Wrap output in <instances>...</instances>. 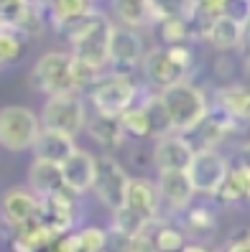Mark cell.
I'll return each instance as SVG.
<instances>
[{
	"label": "cell",
	"instance_id": "22",
	"mask_svg": "<svg viewBox=\"0 0 250 252\" xmlns=\"http://www.w3.org/2000/svg\"><path fill=\"white\" fill-rule=\"evenodd\" d=\"M125 206H130L133 212L143 214L145 219H156L161 212V194H158V186L156 181L148 179H130L128 191H125Z\"/></svg>",
	"mask_w": 250,
	"mask_h": 252
},
{
	"label": "cell",
	"instance_id": "27",
	"mask_svg": "<svg viewBox=\"0 0 250 252\" xmlns=\"http://www.w3.org/2000/svg\"><path fill=\"white\" fill-rule=\"evenodd\" d=\"M120 123L123 130L130 140H151L153 138V130H151V120H148V112H145L143 102L138 99L136 105H130L123 115H120Z\"/></svg>",
	"mask_w": 250,
	"mask_h": 252
},
{
	"label": "cell",
	"instance_id": "32",
	"mask_svg": "<svg viewBox=\"0 0 250 252\" xmlns=\"http://www.w3.org/2000/svg\"><path fill=\"white\" fill-rule=\"evenodd\" d=\"M153 18L166 21V18H186L192 13V0H151Z\"/></svg>",
	"mask_w": 250,
	"mask_h": 252
},
{
	"label": "cell",
	"instance_id": "40",
	"mask_svg": "<svg viewBox=\"0 0 250 252\" xmlns=\"http://www.w3.org/2000/svg\"><path fill=\"white\" fill-rule=\"evenodd\" d=\"M245 46H250V16L245 18Z\"/></svg>",
	"mask_w": 250,
	"mask_h": 252
},
{
	"label": "cell",
	"instance_id": "3",
	"mask_svg": "<svg viewBox=\"0 0 250 252\" xmlns=\"http://www.w3.org/2000/svg\"><path fill=\"white\" fill-rule=\"evenodd\" d=\"M143 92H145V87L133 74H120V71L105 69L95 79V84L87 90V97H90L92 110H97V112L123 115L130 105H136L141 99Z\"/></svg>",
	"mask_w": 250,
	"mask_h": 252
},
{
	"label": "cell",
	"instance_id": "42",
	"mask_svg": "<svg viewBox=\"0 0 250 252\" xmlns=\"http://www.w3.org/2000/svg\"><path fill=\"white\" fill-rule=\"evenodd\" d=\"M245 3H250V0H245Z\"/></svg>",
	"mask_w": 250,
	"mask_h": 252
},
{
	"label": "cell",
	"instance_id": "16",
	"mask_svg": "<svg viewBox=\"0 0 250 252\" xmlns=\"http://www.w3.org/2000/svg\"><path fill=\"white\" fill-rule=\"evenodd\" d=\"M95 173H97V156L77 148L64 163H62V176H64V186L74 194H84L92 191L95 184Z\"/></svg>",
	"mask_w": 250,
	"mask_h": 252
},
{
	"label": "cell",
	"instance_id": "41",
	"mask_svg": "<svg viewBox=\"0 0 250 252\" xmlns=\"http://www.w3.org/2000/svg\"><path fill=\"white\" fill-rule=\"evenodd\" d=\"M36 3H38V5H43V8H46V13H49V8H51L54 0H36Z\"/></svg>",
	"mask_w": 250,
	"mask_h": 252
},
{
	"label": "cell",
	"instance_id": "24",
	"mask_svg": "<svg viewBox=\"0 0 250 252\" xmlns=\"http://www.w3.org/2000/svg\"><path fill=\"white\" fill-rule=\"evenodd\" d=\"M92 10H95V0H54L51 8H49V23L59 33L62 28L84 18L87 13H92Z\"/></svg>",
	"mask_w": 250,
	"mask_h": 252
},
{
	"label": "cell",
	"instance_id": "20",
	"mask_svg": "<svg viewBox=\"0 0 250 252\" xmlns=\"http://www.w3.org/2000/svg\"><path fill=\"white\" fill-rule=\"evenodd\" d=\"M77 138L74 135H67V132H59V130H49V127H43L38 132V138L31 148V153L34 158L38 160H49V163H62L77 151Z\"/></svg>",
	"mask_w": 250,
	"mask_h": 252
},
{
	"label": "cell",
	"instance_id": "1",
	"mask_svg": "<svg viewBox=\"0 0 250 252\" xmlns=\"http://www.w3.org/2000/svg\"><path fill=\"white\" fill-rule=\"evenodd\" d=\"M115 23L100 10L87 13L84 18L62 28L59 36L69 43V54L79 62L90 64L97 71H105L110 62V38Z\"/></svg>",
	"mask_w": 250,
	"mask_h": 252
},
{
	"label": "cell",
	"instance_id": "34",
	"mask_svg": "<svg viewBox=\"0 0 250 252\" xmlns=\"http://www.w3.org/2000/svg\"><path fill=\"white\" fill-rule=\"evenodd\" d=\"M225 8H227V0H192V13H197V16L217 18L225 13Z\"/></svg>",
	"mask_w": 250,
	"mask_h": 252
},
{
	"label": "cell",
	"instance_id": "39",
	"mask_svg": "<svg viewBox=\"0 0 250 252\" xmlns=\"http://www.w3.org/2000/svg\"><path fill=\"white\" fill-rule=\"evenodd\" d=\"M243 77L250 82V46H243Z\"/></svg>",
	"mask_w": 250,
	"mask_h": 252
},
{
	"label": "cell",
	"instance_id": "26",
	"mask_svg": "<svg viewBox=\"0 0 250 252\" xmlns=\"http://www.w3.org/2000/svg\"><path fill=\"white\" fill-rule=\"evenodd\" d=\"M148 237L153 242L156 252H181L186 245V234L184 229H179L176 224H169V221H151L148 224Z\"/></svg>",
	"mask_w": 250,
	"mask_h": 252
},
{
	"label": "cell",
	"instance_id": "37",
	"mask_svg": "<svg viewBox=\"0 0 250 252\" xmlns=\"http://www.w3.org/2000/svg\"><path fill=\"white\" fill-rule=\"evenodd\" d=\"M235 166H240V168H250V140L243 143L238 148V153H235Z\"/></svg>",
	"mask_w": 250,
	"mask_h": 252
},
{
	"label": "cell",
	"instance_id": "28",
	"mask_svg": "<svg viewBox=\"0 0 250 252\" xmlns=\"http://www.w3.org/2000/svg\"><path fill=\"white\" fill-rule=\"evenodd\" d=\"M151 219H145L143 214L133 212L130 206H117V209L112 212V232L128 237V240H136V237H141L145 229H148Z\"/></svg>",
	"mask_w": 250,
	"mask_h": 252
},
{
	"label": "cell",
	"instance_id": "25",
	"mask_svg": "<svg viewBox=\"0 0 250 252\" xmlns=\"http://www.w3.org/2000/svg\"><path fill=\"white\" fill-rule=\"evenodd\" d=\"M212 199L222 206H238V204L248 201V184H245V176L238 166H230L225 181L217 186Z\"/></svg>",
	"mask_w": 250,
	"mask_h": 252
},
{
	"label": "cell",
	"instance_id": "21",
	"mask_svg": "<svg viewBox=\"0 0 250 252\" xmlns=\"http://www.w3.org/2000/svg\"><path fill=\"white\" fill-rule=\"evenodd\" d=\"M110 16L115 26L136 28V31L156 26L151 0H110Z\"/></svg>",
	"mask_w": 250,
	"mask_h": 252
},
{
	"label": "cell",
	"instance_id": "23",
	"mask_svg": "<svg viewBox=\"0 0 250 252\" xmlns=\"http://www.w3.org/2000/svg\"><path fill=\"white\" fill-rule=\"evenodd\" d=\"M28 189H31L38 199L51 196V194H56V191L67 189L64 176H62V166H59V163L34 158L31 168H28Z\"/></svg>",
	"mask_w": 250,
	"mask_h": 252
},
{
	"label": "cell",
	"instance_id": "5",
	"mask_svg": "<svg viewBox=\"0 0 250 252\" xmlns=\"http://www.w3.org/2000/svg\"><path fill=\"white\" fill-rule=\"evenodd\" d=\"M41 130H43L41 117L31 107L23 105L0 107V145L5 151L13 153L31 151Z\"/></svg>",
	"mask_w": 250,
	"mask_h": 252
},
{
	"label": "cell",
	"instance_id": "6",
	"mask_svg": "<svg viewBox=\"0 0 250 252\" xmlns=\"http://www.w3.org/2000/svg\"><path fill=\"white\" fill-rule=\"evenodd\" d=\"M87 102L82 92H67V94H54L46 97L41 107V125L49 130H59L67 135H79L87 125Z\"/></svg>",
	"mask_w": 250,
	"mask_h": 252
},
{
	"label": "cell",
	"instance_id": "2",
	"mask_svg": "<svg viewBox=\"0 0 250 252\" xmlns=\"http://www.w3.org/2000/svg\"><path fill=\"white\" fill-rule=\"evenodd\" d=\"M156 92H158L161 102H164V110L169 115L171 132H181V135L189 132L192 127H197L212 107L207 92L192 79L169 84L164 90H156Z\"/></svg>",
	"mask_w": 250,
	"mask_h": 252
},
{
	"label": "cell",
	"instance_id": "7",
	"mask_svg": "<svg viewBox=\"0 0 250 252\" xmlns=\"http://www.w3.org/2000/svg\"><path fill=\"white\" fill-rule=\"evenodd\" d=\"M240 127H243V123H238L235 117H230L227 112H222L219 107L212 105L210 112L204 115V120L189 132H184V135L192 143L194 153L197 151H219V145L225 140H230L232 135H238Z\"/></svg>",
	"mask_w": 250,
	"mask_h": 252
},
{
	"label": "cell",
	"instance_id": "11",
	"mask_svg": "<svg viewBox=\"0 0 250 252\" xmlns=\"http://www.w3.org/2000/svg\"><path fill=\"white\" fill-rule=\"evenodd\" d=\"M141 71H143L145 87H151V90H164V87H169V84L192 79L179 64L174 62L171 54L166 51V46H161V43L145 51Z\"/></svg>",
	"mask_w": 250,
	"mask_h": 252
},
{
	"label": "cell",
	"instance_id": "30",
	"mask_svg": "<svg viewBox=\"0 0 250 252\" xmlns=\"http://www.w3.org/2000/svg\"><path fill=\"white\" fill-rule=\"evenodd\" d=\"M26 36L16 28L0 23V69L8 64H16L18 59L26 54Z\"/></svg>",
	"mask_w": 250,
	"mask_h": 252
},
{
	"label": "cell",
	"instance_id": "12",
	"mask_svg": "<svg viewBox=\"0 0 250 252\" xmlns=\"http://www.w3.org/2000/svg\"><path fill=\"white\" fill-rule=\"evenodd\" d=\"M77 196L74 191L62 189L51 196L41 199V209H38V221L54 229L56 234H67L71 224L77 221Z\"/></svg>",
	"mask_w": 250,
	"mask_h": 252
},
{
	"label": "cell",
	"instance_id": "18",
	"mask_svg": "<svg viewBox=\"0 0 250 252\" xmlns=\"http://www.w3.org/2000/svg\"><path fill=\"white\" fill-rule=\"evenodd\" d=\"M84 132L92 138V143H97L105 151H117L128 140L123 123H120V115H107V112H97V110L87 115Z\"/></svg>",
	"mask_w": 250,
	"mask_h": 252
},
{
	"label": "cell",
	"instance_id": "8",
	"mask_svg": "<svg viewBox=\"0 0 250 252\" xmlns=\"http://www.w3.org/2000/svg\"><path fill=\"white\" fill-rule=\"evenodd\" d=\"M128 184H130V176L120 166V160L112 156H97V173H95L92 191L102 206H107L110 212L123 206Z\"/></svg>",
	"mask_w": 250,
	"mask_h": 252
},
{
	"label": "cell",
	"instance_id": "17",
	"mask_svg": "<svg viewBox=\"0 0 250 252\" xmlns=\"http://www.w3.org/2000/svg\"><path fill=\"white\" fill-rule=\"evenodd\" d=\"M212 105L235 117L238 123L250 125V82H227L217 87L212 94Z\"/></svg>",
	"mask_w": 250,
	"mask_h": 252
},
{
	"label": "cell",
	"instance_id": "36",
	"mask_svg": "<svg viewBox=\"0 0 250 252\" xmlns=\"http://www.w3.org/2000/svg\"><path fill=\"white\" fill-rule=\"evenodd\" d=\"M219 252H250V240H248V234L240 232L238 237H230V240L225 242V247L219 250Z\"/></svg>",
	"mask_w": 250,
	"mask_h": 252
},
{
	"label": "cell",
	"instance_id": "38",
	"mask_svg": "<svg viewBox=\"0 0 250 252\" xmlns=\"http://www.w3.org/2000/svg\"><path fill=\"white\" fill-rule=\"evenodd\" d=\"M181 252H214L210 245H204V242H186Z\"/></svg>",
	"mask_w": 250,
	"mask_h": 252
},
{
	"label": "cell",
	"instance_id": "4",
	"mask_svg": "<svg viewBox=\"0 0 250 252\" xmlns=\"http://www.w3.org/2000/svg\"><path fill=\"white\" fill-rule=\"evenodd\" d=\"M28 82L43 97L79 92L77 90V74H74V56L69 51L41 54L34 62L31 71H28Z\"/></svg>",
	"mask_w": 250,
	"mask_h": 252
},
{
	"label": "cell",
	"instance_id": "35",
	"mask_svg": "<svg viewBox=\"0 0 250 252\" xmlns=\"http://www.w3.org/2000/svg\"><path fill=\"white\" fill-rule=\"evenodd\" d=\"M28 3H31V0H0V23L10 26Z\"/></svg>",
	"mask_w": 250,
	"mask_h": 252
},
{
	"label": "cell",
	"instance_id": "19",
	"mask_svg": "<svg viewBox=\"0 0 250 252\" xmlns=\"http://www.w3.org/2000/svg\"><path fill=\"white\" fill-rule=\"evenodd\" d=\"M204 43H210V46L219 54L238 51V49L245 46V23L227 16V13H222V16H217L212 21Z\"/></svg>",
	"mask_w": 250,
	"mask_h": 252
},
{
	"label": "cell",
	"instance_id": "9",
	"mask_svg": "<svg viewBox=\"0 0 250 252\" xmlns=\"http://www.w3.org/2000/svg\"><path fill=\"white\" fill-rule=\"evenodd\" d=\"M145 41L141 31L136 28H125V26H115L112 28V38H110V71H120V74H133L141 69L143 56H145Z\"/></svg>",
	"mask_w": 250,
	"mask_h": 252
},
{
	"label": "cell",
	"instance_id": "14",
	"mask_svg": "<svg viewBox=\"0 0 250 252\" xmlns=\"http://www.w3.org/2000/svg\"><path fill=\"white\" fill-rule=\"evenodd\" d=\"M0 209H3V219L13 229L26 227L31 221L38 219V209H41V199L34 194L31 189H8L3 199H0Z\"/></svg>",
	"mask_w": 250,
	"mask_h": 252
},
{
	"label": "cell",
	"instance_id": "10",
	"mask_svg": "<svg viewBox=\"0 0 250 252\" xmlns=\"http://www.w3.org/2000/svg\"><path fill=\"white\" fill-rule=\"evenodd\" d=\"M230 166L232 163L219 151H197L192 163H189V168H186V176H189V181H192L197 194L212 196L217 191V186L225 181Z\"/></svg>",
	"mask_w": 250,
	"mask_h": 252
},
{
	"label": "cell",
	"instance_id": "29",
	"mask_svg": "<svg viewBox=\"0 0 250 252\" xmlns=\"http://www.w3.org/2000/svg\"><path fill=\"white\" fill-rule=\"evenodd\" d=\"M156 38L164 43V46H171V43H194L192 38V23L186 18H166V21H158L153 26Z\"/></svg>",
	"mask_w": 250,
	"mask_h": 252
},
{
	"label": "cell",
	"instance_id": "31",
	"mask_svg": "<svg viewBox=\"0 0 250 252\" xmlns=\"http://www.w3.org/2000/svg\"><path fill=\"white\" fill-rule=\"evenodd\" d=\"M184 227H186V232H192L197 237H207L217 229V217L204 204L189 206V209H184Z\"/></svg>",
	"mask_w": 250,
	"mask_h": 252
},
{
	"label": "cell",
	"instance_id": "33",
	"mask_svg": "<svg viewBox=\"0 0 250 252\" xmlns=\"http://www.w3.org/2000/svg\"><path fill=\"white\" fill-rule=\"evenodd\" d=\"M77 237H79L82 252H105L110 232L102 229V227H84V229L77 232Z\"/></svg>",
	"mask_w": 250,
	"mask_h": 252
},
{
	"label": "cell",
	"instance_id": "13",
	"mask_svg": "<svg viewBox=\"0 0 250 252\" xmlns=\"http://www.w3.org/2000/svg\"><path fill=\"white\" fill-rule=\"evenodd\" d=\"M194 158V148L181 132H166L153 140L151 160L158 171H186Z\"/></svg>",
	"mask_w": 250,
	"mask_h": 252
},
{
	"label": "cell",
	"instance_id": "15",
	"mask_svg": "<svg viewBox=\"0 0 250 252\" xmlns=\"http://www.w3.org/2000/svg\"><path fill=\"white\" fill-rule=\"evenodd\" d=\"M156 186H158V194H161V204L169 206L171 212L189 209L192 199L197 196L186 171H158Z\"/></svg>",
	"mask_w": 250,
	"mask_h": 252
}]
</instances>
